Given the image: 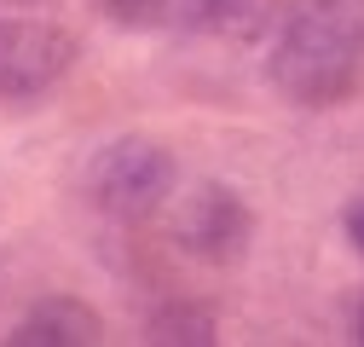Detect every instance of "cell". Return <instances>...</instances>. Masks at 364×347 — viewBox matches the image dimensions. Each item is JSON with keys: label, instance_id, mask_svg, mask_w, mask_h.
<instances>
[{"label": "cell", "instance_id": "6da1fadb", "mask_svg": "<svg viewBox=\"0 0 364 347\" xmlns=\"http://www.w3.org/2000/svg\"><path fill=\"white\" fill-rule=\"evenodd\" d=\"M364 70V0H289L266 53L272 93L295 110L341 105Z\"/></svg>", "mask_w": 364, "mask_h": 347}, {"label": "cell", "instance_id": "7a4b0ae2", "mask_svg": "<svg viewBox=\"0 0 364 347\" xmlns=\"http://www.w3.org/2000/svg\"><path fill=\"white\" fill-rule=\"evenodd\" d=\"M179 186V162L162 139L151 134H122V139H105L87 162V203H93L105 220H127L139 226L173 197Z\"/></svg>", "mask_w": 364, "mask_h": 347}, {"label": "cell", "instance_id": "3957f363", "mask_svg": "<svg viewBox=\"0 0 364 347\" xmlns=\"http://www.w3.org/2000/svg\"><path fill=\"white\" fill-rule=\"evenodd\" d=\"M173 243L203 267H237L255 243V208L225 180H197L173 203Z\"/></svg>", "mask_w": 364, "mask_h": 347}, {"label": "cell", "instance_id": "277c9868", "mask_svg": "<svg viewBox=\"0 0 364 347\" xmlns=\"http://www.w3.org/2000/svg\"><path fill=\"white\" fill-rule=\"evenodd\" d=\"M75 70V35L58 29L53 18H0V99L23 105L41 99Z\"/></svg>", "mask_w": 364, "mask_h": 347}, {"label": "cell", "instance_id": "5b68a950", "mask_svg": "<svg viewBox=\"0 0 364 347\" xmlns=\"http://www.w3.org/2000/svg\"><path fill=\"white\" fill-rule=\"evenodd\" d=\"M12 347H93L105 341V319L81 295H47L12 324Z\"/></svg>", "mask_w": 364, "mask_h": 347}, {"label": "cell", "instance_id": "8992f818", "mask_svg": "<svg viewBox=\"0 0 364 347\" xmlns=\"http://www.w3.org/2000/svg\"><path fill=\"white\" fill-rule=\"evenodd\" d=\"M145 341L151 347H214L220 324H214L208 307H197V301H162L145 319Z\"/></svg>", "mask_w": 364, "mask_h": 347}, {"label": "cell", "instance_id": "52a82bcc", "mask_svg": "<svg viewBox=\"0 0 364 347\" xmlns=\"http://www.w3.org/2000/svg\"><path fill=\"white\" fill-rule=\"evenodd\" d=\"M341 232H347V243L358 249V260H364V191L347 203V214H341Z\"/></svg>", "mask_w": 364, "mask_h": 347}, {"label": "cell", "instance_id": "ba28073f", "mask_svg": "<svg viewBox=\"0 0 364 347\" xmlns=\"http://www.w3.org/2000/svg\"><path fill=\"white\" fill-rule=\"evenodd\" d=\"M41 6H58V0H0V12H41Z\"/></svg>", "mask_w": 364, "mask_h": 347}, {"label": "cell", "instance_id": "9c48e42d", "mask_svg": "<svg viewBox=\"0 0 364 347\" xmlns=\"http://www.w3.org/2000/svg\"><path fill=\"white\" fill-rule=\"evenodd\" d=\"M353 341L364 347V301H358V313H353Z\"/></svg>", "mask_w": 364, "mask_h": 347}]
</instances>
